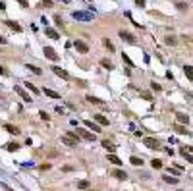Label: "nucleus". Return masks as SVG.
<instances>
[{
  "instance_id": "1",
  "label": "nucleus",
  "mask_w": 193,
  "mask_h": 191,
  "mask_svg": "<svg viewBox=\"0 0 193 191\" xmlns=\"http://www.w3.org/2000/svg\"><path fill=\"white\" fill-rule=\"evenodd\" d=\"M71 16H73V19H79V21H91L93 19V16L89 12H73Z\"/></svg>"
},
{
  "instance_id": "2",
  "label": "nucleus",
  "mask_w": 193,
  "mask_h": 191,
  "mask_svg": "<svg viewBox=\"0 0 193 191\" xmlns=\"http://www.w3.org/2000/svg\"><path fill=\"white\" fill-rule=\"evenodd\" d=\"M77 137H81L85 141H95V133H91L87 129H79V127H77Z\"/></svg>"
},
{
  "instance_id": "3",
  "label": "nucleus",
  "mask_w": 193,
  "mask_h": 191,
  "mask_svg": "<svg viewBox=\"0 0 193 191\" xmlns=\"http://www.w3.org/2000/svg\"><path fill=\"white\" fill-rule=\"evenodd\" d=\"M73 46H75V50L81 52V54H87V52H89V46H87V43H83V41H75Z\"/></svg>"
},
{
  "instance_id": "4",
  "label": "nucleus",
  "mask_w": 193,
  "mask_h": 191,
  "mask_svg": "<svg viewBox=\"0 0 193 191\" xmlns=\"http://www.w3.org/2000/svg\"><path fill=\"white\" fill-rule=\"evenodd\" d=\"M14 89H16V93H18V95L21 97V99H23V101H25V102H31V95H27V93H25V89H21L19 85H16Z\"/></svg>"
},
{
  "instance_id": "5",
  "label": "nucleus",
  "mask_w": 193,
  "mask_h": 191,
  "mask_svg": "<svg viewBox=\"0 0 193 191\" xmlns=\"http://www.w3.org/2000/svg\"><path fill=\"white\" fill-rule=\"evenodd\" d=\"M45 56H46V58H50L52 62H56L58 58H60L56 52H54V48H50V46H45Z\"/></svg>"
},
{
  "instance_id": "6",
  "label": "nucleus",
  "mask_w": 193,
  "mask_h": 191,
  "mask_svg": "<svg viewBox=\"0 0 193 191\" xmlns=\"http://www.w3.org/2000/svg\"><path fill=\"white\" fill-rule=\"evenodd\" d=\"M52 71L56 73V75H60V77H64V79H70V73L66 70H62V68H58V66H52Z\"/></svg>"
},
{
  "instance_id": "7",
  "label": "nucleus",
  "mask_w": 193,
  "mask_h": 191,
  "mask_svg": "<svg viewBox=\"0 0 193 191\" xmlns=\"http://www.w3.org/2000/svg\"><path fill=\"white\" fill-rule=\"evenodd\" d=\"M143 143H145V145L149 147V149H158V141L156 139H153V137H145V141H143Z\"/></svg>"
},
{
  "instance_id": "8",
  "label": "nucleus",
  "mask_w": 193,
  "mask_h": 191,
  "mask_svg": "<svg viewBox=\"0 0 193 191\" xmlns=\"http://www.w3.org/2000/svg\"><path fill=\"white\" fill-rule=\"evenodd\" d=\"M120 37H122V41H126V43H135V37L128 31H120Z\"/></svg>"
},
{
  "instance_id": "9",
  "label": "nucleus",
  "mask_w": 193,
  "mask_h": 191,
  "mask_svg": "<svg viewBox=\"0 0 193 191\" xmlns=\"http://www.w3.org/2000/svg\"><path fill=\"white\" fill-rule=\"evenodd\" d=\"M103 147H104V149H106V151H108L110 154H112V153H114V151H116V145H114V143H112V141H108V139H104V141H103Z\"/></svg>"
},
{
  "instance_id": "10",
  "label": "nucleus",
  "mask_w": 193,
  "mask_h": 191,
  "mask_svg": "<svg viewBox=\"0 0 193 191\" xmlns=\"http://www.w3.org/2000/svg\"><path fill=\"white\" fill-rule=\"evenodd\" d=\"M45 33H46V37H50V39H60L58 31H54V29H50V27H45Z\"/></svg>"
},
{
  "instance_id": "11",
  "label": "nucleus",
  "mask_w": 193,
  "mask_h": 191,
  "mask_svg": "<svg viewBox=\"0 0 193 191\" xmlns=\"http://www.w3.org/2000/svg\"><path fill=\"white\" fill-rule=\"evenodd\" d=\"M180 153L183 154V158H186L187 162H191V160H193V158H191V147H187V149H181Z\"/></svg>"
},
{
  "instance_id": "12",
  "label": "nucleus",
  "mask_w": 193,
  "mask_h": 191,
  "mask_svg": "<svg viewBox=\"0 0 193 191\" xmlns=\"http://www.w3.org/2000/svg\"><path fill=\"white\" fill-rule=\"evenodd\" d=\"M4 23H6L8 27L16 29V31H21V25H19V23H16V21H12V19H4Z\"/></svg>"
},
{
  "instance_id": "13",
  "label": "nucleus",
  "mask_w": 193,
  "mask_h": 191,
  "mask_svg": "<svg viewBox=\"0 0 193 191\" xmlns=\"http://www.w3.org/2000/svg\"><path fill=\"white\" fill-rule=\"evenodd\" d=\"M93 118H95V120L99 122L101 126H108V118H104L103 114H95V116H93Z\"/></svg>"
},
{
  "instance_id": "14",
  "label": "nucleus",
  "mask_w": 193,
  "mask_h": 191,
  "mask_svg": "<svg viewBox=\"0 0 193 191\" xmlns=\"http://www.w3.org/2000/svg\"><path fill=\"white\" fill-rule=\"evenodd\" d=\"M85 126L89 127V129H93V131H95V133H99V131H103V129H101V127L96 126V124H93V122H91V120H87V122H85Z\"/></svg>"
},
{
  "instance_id": "15",
  "label": "nucleus",
  "mask_w": 193,
  "mask_h": 191,
  "mask_svg": "<svg viewBox=\"0 0 193 191\" xmlns=\"http://www.w3.org/2000/svg\"><path fill=\"white\" fill-rule=\"evenodd\" d=\"M62 143H64V145H68V147H75L77 145V141H73V139H70V137H62Z\"/></svg>"
},
{
  "instance_id": "16",
  "label": "nucleus",
  "mask_w": 193,
  "mask_h": 191,
  "mask_svg": "<svg viewBox=\"0 0 193 191\" xmlns=\"http://www.w3.org/2000/svg\"><path fill=\"white\" fill-rule=\"evenodd\" d=\"M108 160H110V162H112L114 166H120V164H122V160L118 158L116 154H108Z\"/></svg>"
},
{
  "instance_id": "17",
  "label": "nucleus",
  "mask_w": 193,
  "mask_h": 191,
  "mask_svg": "<svg viewBox=\"0 0 193 191\" xmlns=\"http://www.w3.org/2000/svg\"><path fill=\"white\" fill-rule=\"evenodd\" d=\"M112 176H116L118 179H126V176H128V174L124 172V170H114V172H112Z\"/></svg>"
},
{
  "instance_id": "18",
  "label": "nucleus",
  "mask_w": 193,
  "mask_h": 191,
  "mask_svg": "<svg viewBox=\"0 0 193 191\" xmlns=\"http://www.w3.org/2000/svg\"><path fill=\"white\" fill-rule=\"evenodd\" d=\"M45 95L50 97V99H60V95H58L56 91H52V89H45Z\"/></svg>"
},
{
  "instance_id": "19",
  "label": "nucleus",
  "mask_w": 193,
  "mask_h": 191,
  "mask_svg": "<svg viewBox=\"0 0 193 191\" xmlns=\"http://www.w3.org/2000/svg\"><path fill=\"white\" fill-rule=\"evenodd\" d=\"M178 122H180V124H189V116L187 114H178Z\"/></svg>"
},
{
  "instance_id": "20",
  "label": "nucleus",
  "mask_w": 193,
  "mask_h": 191,
  "mask_svg": "<svg viewBox=\"0 0 193 191\" xmlns=\"http://www.w3.org/2000/svg\"><path fill=\"white\" fill-rule=\"evenodd\" d=\"M101 66H103V68H106V70H112V68H114V66H112V62H110V60H106V58H103V60H101Z\"/></svg>"
},
{
  "instance_id": "21",
  "label": "nucleus",
  "mask_w": 193,
  "mask_h": 191,
  "mask_svg": "<svg viewBox=\"0 0 193 191\" xmlns=\"http://www.w3.org/2000/svg\"><path fill=\"white\" fill-rule=\"evenodd\" d=\"M87 101H89V102H95V104H104L99 97H93V95H87Z\"/></svg>"
},
{
  "instance_id": "22",
  "label": "nucleus",
  "mask_w": 193,
  "mask_h": 191,
  "mask_svg": "<svg viewBox=\"0 0 193 191\" xmlns=\"http://www.w3.org/2000/svg\"><path fill=\"white\" fill-rule=\"evenodd\" d=\"M183 71H186L187 79H189V81H191V79H193V71H191V66H189V64H187L186 68H183Z\"/></svg>"
},
{
  "instance_id": "23",
  "label": "nucleus",
  "mask_w": 193,
  "mask_h": 191,
  "mask_svg": "<svg viewBox=\"0 0 193 191\" xmlns=\"http://www.w3.org/2000/svg\"><path fill=\"white\" fill-rule=\"evenodd\" d=\"M27 70H31L33 73H37V75H41L43 71H41V68H37V66H31V64H27Z\"/></svg>"
},
{
  "instance_id": "24",
  "label": "nucleus",
  "mask_w": 193,
  "mask_h": 191,
  "mask_svg": "<svg viewBox=\"0 0 193 191\" xmlns=\"http://www.w3.org/2000/svg\"><path fill=\"white\" fill-rule=\"evenodd\" d=\"M174 129H176L178 133H186V135H189V131H187L183 126H180V124H178V126H174Z\"/></svg>"
},
{
  "instance_id": "25",
  "label": "nucleus",
  "mask_w": 193,
  "mask_h": 191,
  "mask_svg": "<svg viewBox=\"0 0 193 191\" xmlns=\"http://www.w3.org/2000/svg\"><path fill=\"white\" fill-rule=\"evenodd\" d=\"M129 160H131V164H133V166H141L143 164V160L139 158V156H131Z\"/></svg>"
},
{
  "instance_id": "26",
  "label": "nucleus",
  "mask_w": 193,
  "mask_h": 191,
  "mask_svg": "<svg viewBox=\"0 0 193 191\" xmlns=\"http://www.w3.org/2000/svg\"><path fill=\"white\" fill-rule=\"evenodd\" d=\"M151 164H153V168H154V170H160V168H162V162H160L158 158H154L153 162H151Z\"/></svg>"
},
{
  "instance_id": "27",
  "label": "nucleus",
  "mask_w": 193,
  "mask_h": 191,
  "mask_svg": "<svg viewBox=\"0 0 193 191\" xmlns=\"http://www.w3.org/2000/svg\"><path fill=\"white\" fill-rule=\"evenodd\" d=\"M25 87H27V89H29V91H31V93H35V95H39V89H37V87H35V85H33V83H25Z\"/></svg>"
},
{
  "instance_id": "28",
  "label": "nucleus",
  "mask_w": 193,
  "mask_h": 191,
  "mask_svg": "<svg viewBox=\"0 0 193 191\" xmlns=\"http://www.w3.org/2000/svg\"><path fill=\"white\" fill-rule=\"evenodd\" d=\"M6 129L10 131V133H14V135H18V133H19V129H18V127H16V126H10V124L6 126Z\"/></svg>"
},
{
  "instance_id": "29",
  "label": "nucleus",
  "mask_w": 193,
  "mask_h": 191,
  "mask_svg": "<svg viewBox=\"0 0 193 191\" xmlns=\"http://www.w3.org/2000/svg\"><path fill=\"white\" fill-rule=\"evenodd\" d=\"M66 137H70V139H73V141H77V143H79V137H77L75 131H68V135H66Z\"/></svg>"
},
{
  "instance_id": "30",
  "label": "nucleus",
  "mask_w": 193,
  "mask_h": 191,
  "mask_svg": "<svg viewBox=\"0 0 193 191\" xmlns=\"http://www.w3.org/2000/svg\"><path fill=\"white\" fill-rule=\"evenodd\" d=\"M164 43H166V45H176V37H172V35H170V37L164 39Z\"/></svg>"
},
{
  "instance_id": "31",
  "label": "nucleus",
  "mask_w": 193,
  "mask_h": 191,
  "mask_svg": "<svg viewBox=\"0 0 193 191\" xmlns=\"http://www.w3.org/2000/svg\"><path fill=\"white\" fill-rule=\"evenodd\" d=\"M18 143H8V147H6V149H8V151H18Z\"/></svg>"
},
{
  "instance_id": "32",
  "label": "nucleus",
  "mask_w": 193,
  "mask_h": 191,
  "mask_svg": "<svg viewBox=\"0 0 193 191\" xmlns=\"http://www.w3.org/2000/svg\"><path fill=\"white\" fill-rule=\"evenodd\" d=\"M104 45H106V48H108L110 52H114V45H112V43H110L108 39H106V41H104Z\"/></svg>"
},
{
  "instance_id": "33",
  "label": "nucleus",
  "mask_w": 193,
  "mask_h": 191,
  "mask_svg": "<svg viewBox=\"0 0 193 191\" xmlns=\"http://www.w3.org/2000/svg\"><path fill=\"white\" fill-rule=\"evenodd\" d=\"M164 181H168V184H176L178 179H176V178H170V176H164Z\"/></svg>"
},
{
  "instance_id": "34",
  "label": "nucleus",
  "mask_w": 193,
  "mask_h": 191,
  "mask_svg": "<svg viewBox=\"0 0 193 191\" xmlns=\"http://www.w3.org/2000/svg\"><path fill=\"white\" fill-rule=\"evenodd\" d=\"M122 58H124V62H126V64H129V66H133V62H131V60L128 58V54H122Z\"/></svg>"
},
{
  "instance_id": "35",
  "label": "nucleus",
  "mask_w": 193,
  "mask_h": 191,
  "mask_svg": "<svg viewBox=\"0 0 193 191\" xmlns=\"http://www.w3.org/2000/svg\"><path fill=\"white\" fill-rule=\"evenodd\" d=\"M77 185H79L81 189H85V187H89V181H79V184H77Z\"/></svg>"
},
{
  "instance_id": "36",
  "label": "nucleus",
  "mask_w": 193,
  "mask_h": 191,
  "mask_svg": "<svg viewBox=\"0 0 193 191\" xmlns=\"http://www.w3.org/2000/svg\"><path fill=\"white\" fill-rule=\"evenodd\" d=\"M151 87H153V91H160V85H158V83H151Z\"/></svg>"
},
{
  "instance_id": "37",
  "label": "nucleus",
  "mask_w": 193,
  "mask_h": 191,
  "mask_svg": "<svg viewBox=\"0 0 193 191\" xmlns=\"http://www.w3.org/2000/svg\"><path fill=\"white\" fill-rule=\"evenodd\" d=\"M18 2H19V4H21L23 8H27V6H29V2H27V0H18Z\"/></svg>"
},
{
  "instance_id": "38",
  "label": "nucleus",
  "mask_w": 193,
  "mask_h": 191,
  "mask_svg": "<svg viewBox=\"0 0 193 191\" xmlns=\"http://www.w3.org/2000/svg\"><path fill=\"white\" fill-rule=\"evenodd\" d=\"M41 118H43V120H48V118H50V116L46 114V112H41Z\"/></svg>"
},
{
  "instance_id": "39",
  "label": "nucleus",
  "mask_w": 193,
  "mask_h": 191,
  "mask_svg": "<svg viewBox=\"0 0 193 191\" xmlns=\"http://www.w3.org/2000/svg\"><path fill=\"white\" fill-rule=\"evenodd\" d=\"M135 4L137 6H145V0H135Z\"/></svg>"
},
{
  "instance_id": "40",
  "label": "nucleus",
  "mask_w": 193,
  "mask_h": 191,
  "mask_svg": "<svg viewBox=\"0 0 193 191\" xmlns=\"http://www.w3.org/2000/svg\"><path fill=\"white\" fill-rule=\"evenodd\" d=\"M0 45H6V37H2V35H0Z\"/></svg>"
},
{
  "instance_id": "41",
  "label": "nucleus",
  "mask_w": 193,
  "mask_h": 191,
  "mask_svg": "<svg viewBox=\"0 0 193 191\" xmlns=\"http://www.w3.org/2000/svg\"><path fill=\"white\" fill-rule=\"evenodd\" d=\"M0 73H2V75H8V71L4 70V68H2V66H0Z\"/></svg>"
},
{
  "instance_id": "42",
  "label": "nucleus",
  "mask_w": 193,
  "mask_h": 191,
  "mask_svg": "<svg viewBox=\"0 0 193 191\" xmlns=\"http://www.w3.org/2000/svg\"><path fill=\"white\" fill-rule=\"evenodd\" d=\"M43 2H45L46 6H52V0H43Z\"/></svg>"
},
{
  "instance_id": "43",
  "label": "nucleus",
  "mask_w": 193,
  "mask_h": 191,
  "mask_svg": "<svg viewBox=\"0 0 193 191\" xmlns=\"http://www.w3.org/2000/svg\"><path fill=\"white\" fill-rule=\"evenodd\" d=\"M0 10H6V4H4V2H0Z\"/></svg>"
},
{
  "instance_id": "44",
  "label": "nucleus",
  "mask_w": 193,
  "mask_h": 191,
  "mask_svg": "<svg viewBox=\"0 0 193 191\" xmlns=\"http://www.w3.org/2000/svg\"><path fill=\"white\" fill-rule=\"evenodd\" d=\"M87 191H93V189H87Z\"/></svg>"
}]
</instances>
